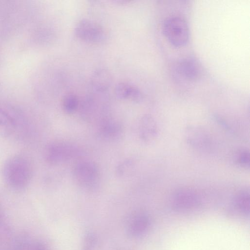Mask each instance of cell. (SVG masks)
Masks as SVG:
<instances>
[{"label":"cell","instance_id":"cell-1","mask_svg":"<svg viewBox=\"0 0 250 250\" xmlns=\"http://www.w3.org/2000/svg\"><path fill=\"white\" fill-rule=\"evenodd\" d=\"M5 184L11 189L19 191L25 189L31 182L33 167L25 156L17 154L9 157L1 170Z\"/></svg>","mask_w":250,"mask_h":250},{"label":"cell","instance_id":"cell-2","mask_svg":"<svg viewBox=\"0 0 250 250\" xmlns=\"http://www.w3.org/2000/svg\"><path fill=\"white\" fill-rule=\"evenodd\" d=\"M72 177L81 188L91 190L98 186L101 173L97 165L92 161H81L76 163L72 169Z\"/></svg>","mask_w":250,"mask_h":250},{"label":"cell","instance_id":"cell-3","mask_svg":"<svg viewBox=\"0 0 250 250\" xmlns=\"http://www.w3.org/2000/svg\"><path fill=\"white\" fill-rule=\"evenodd\" d=\"M162 31L169 42L175 47L185 45L189 40L188 24L183 18L180 17L167 18L163 23Z\"/></svg>","mask_w":250,"mask_h":250},{"label":"cell","instance_id":"cell-4","mask_svg":"<svg viewBox=\"0 0 250 250\" xmlns=\"http://www.w3.org/2000/svg\"><path fill=\"white\" fill-rule=\"evenodd\" d=\"M79 151L78 148L72 143L56 141L49 143L46 147L44 158L49 165L56 166L76 157Z\"/></svg>","mask_w":250,"mask_h":250},{"label":"cell","instance_id":"cell-5","mask_svg":"<svg viewBox=\"0 0 250 250\" xmlns=\"http://www.w3.org/2000/svg\"><path fill=\"white\" fill-rule=\"evenodd\" d=\"M75 36L80 40L92 43H101L107 39L105 29L99 23L89 19L79 21L74 28Z\"/></svg>","mask_w":250,"mask_h":250},{"label":"cell","instance_id":"cell-6","mask_svg":"<svg viewBox=\"0 0 250 250\" xmlns=\"http://www.w3.org/2000/svg\"><path fill=\"white\" fill-rule=\"evenodd\" d=\"M200 202L199 196L194 191L182 189L174 194L172 197L171 205L174 210L184 211L198 207Z\"/></svg>","mask_w":250,"mask_h":250},{"label":"cell","instance_id":"cell-7","mask_svg":"<svg viewBox=\"0 0 250 250\" xmlns=\"http://www.w3.org/2000/svg\"><path fill=\"white\" fill-rule=\"evenodd\" d=\"M98 125V135L104 141H115L123 135V128L121 124L108 116L99 122Z\"/></svg>","mask_w":250,"mask_h":250},{"label":"cell","instance_id":"cell-8","mask_svg":"<svg viewBox=\"0 0 250 250\" xmlns=\"http://www.w3.org/2000/svg\"><path fill=\"white\" fill-rule=\"evenodd\" d=\"M176 70L181 77L189 81H196L200 77L202 73L199 62L191 57L180 60L177 63Z\"/></svg>","mask_w":250,"mask_h":250},{"label":"cell","instance_id":"cell-9","mask_svg":"<svg viewBox=\"0 0 250 250\" xmlns=\"http://www.w3.org/2000/svg\"><path fill=\"white\" fill-rule=\"evenodd\" d=\"M151 225L149 216L141 213L133 216L127 225V233L132 237H140L148 230Z\"/></svg>","mask_w":250,"mask_h":250},{"label":"cell","instance_id":"cell-10","mask_svg":"<svg viewBox=\"0 0 250 250\" xmlns=\"http://www.w3.org/2000/svg\"><path fill=\"white\" fill-rule=\"evenodd\" d=\"M112 80L110 71L105 68H100L96 69L92 74L90 83L97 92L103 93L109 88Z\"/></svg>","mask_w":250,"mask_h":250},{"label":"cell","instance_id":"cell-11","mask_svg":"<svg viewBox=\"0 0 250 250\" xmlns=\"http://www.w3.org/2000/svg\"><path fill=\"white\" fill-rule=\"evenodd\" d=\"M114 92L116 96L121 100L129 99L139 103L143 99L141 91L136 86L126 82L118 83L115 87Z\"/></svg>","mask_w":250,"mask_h":250},{"label":"cell","instance_id":"cell-12","mask_svg":"<svg viewBox=\"0 0 250 250\" xmlns=\"http://www.w3.org/2000/svg\"><path fill=\"white\" fill-rule=\"evenodd\" d=\"M157 132L156 123L151 116L145 115L140 120L139 134L141 139L145 142L153 139Z\"/></svg>","mask_w":250,"mask_h":250},{"label":"cell","instance_id":"cell-13","mask_svg":"<svg viewBox=\"0 0 250 250\" xmlns=\"http://www.w3.org/2000/svg\"><path fill=\"white\" fill-rule=\"evenodd\" d=\"M17 127V121L13 115L0 107V137H10L16 131Z\"/></svg>","mask_w":250,"mask_h":250},{"label":"cell","instance_id":"cell-14","mask_svg":"<svg viewBox=\"0 0 250 250\" xmlns=\"http://www.w3.org/2000/svg\"><path fill=\"white\" fill-rule=\"evenodd\" d=\"M235 210L245 217L250 215V193L248 191H243L238 193L233 201Z\"/></svg>","mask_w":250,"mask_h":250},{"label":"cell","instance_id":"cell-15","mask_svg":"<svg viewBox=\"0 0 250 250\" xmlns=\"http://www.w3.org/2000/svg\"><path fill=\"white\" fill-rule=\"evenodd\" d=\"M201 129L197 127H190L188 129L187 139L193 146L203 147L207 143V138Z\"/></svg>","mask_w":250,"mask_h":250},{"label":"cell","instance_id":"cell-16","mask_svg":"<svg viewBox=\"0 0 250 250\" xmlns=\"http://www.w3.org/2000/svg\"><path fill=\"white\" fill-rule=\"evenodd\" d=\"M80 101L73 93L66 94L62 100V106L63 111L68 114L75 113L79 107Z\"/></svg>","mask_w":250,"mask_h":250},{"label":"cell","instance_id":"cell-17","mask_svg":"<svg viewBox=\"0 0 250 250\" xmlns=\"http://www.w3.org/2000/svg\"><path fill=\"white\" fill-rule=\"evenodd\" d=\"M133 166L132 160L126 159L119 163L116 168V173L119 177H125L129 175Z\"/></svg>","mask_w":250,"mask_h":250},{"label":"cell","instance_id":"cell-18","mask_svg":"<svg viewBox=\"0 0 250 250\" xmlns=\"http://www.w3.org/2000/svg\"><path fill=\"white\" fill-rule=\"evenodd\" d=\"M96 244V237L94 233L88 231L85 233L82 244V250H93Z\"/></svg>","mask_w":250,"mask_h":250},{"label":"cell","instance_id":"cell-19","mask_svg":"<svg viewBox=\"0 0 250 250\" xmlns=\"http://www.w3.org/2000/svg\"><path fill=\"white\" fill-rule=\"evenodd\" d=\"M239 163L243 166L249 167L250 166V155L246 151L242 152L239 158Z\"/></svg>","mask_w":250,"mask_h":250}]
</instances>
